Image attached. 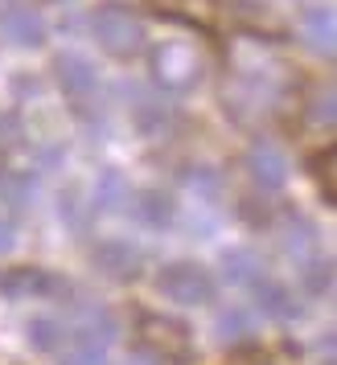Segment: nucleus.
<instances>
[{"instance_id":"nucleus-1","label":"nucleus","mask_w":337,"mask_h":365,"mask_svg":"<svg viewBox=\"0 0 337 365\" xmlns=\"http://www.w3.org/2000/svg\"><path fill=\"white\" fill-rule=\"evenodd\" d=\"M91 34L111 58H136L144 50V25L124 4H99L91 13Z\"/></svg>"},{"instance_id":"nucleus-2","label":"nucleus","mask_w":337,"mask_h":365,"mask_svg":"<svg viewBox=\"0 0 337 365\" xmlns=\"http://www.w3.org/2000/svg\"><path fill=\"white\" fill-rule=\"evenodd\" d=\"M152 78L165 91H189L202 78V53L186 41H165L152 50Z\"/></svg>"},{"instance_id":"nucleus-3","label":"nucleus","mask_w":337,"mask_h":365,"mask_svg":"<svg viewBox=\"0 0 337 365\" xmlns=\"http://www.w3.org/2000/svg\"><path fill=\"white\" fill-rule=\"evenodd\" d=\"M156 292L168 296L173 304H210L214 296V279H210V271L202 263H168L161 267V275H156Z\"/></svg>"},{"instance_id":"nucleus-4","label":"nucleus","mask_w":337,"mask_h":365,"mask_svg":"<svg viewBox=\"0 0 337 365\" xmlns=\"http://www.w3.org/2000/svg\"><path fill=\"white\" fill-rule=\"evenodd\" d=\"M140 341L161 361H189V353H193L189 329L181 320H173V316H144L140 320Z\"/></svg>"},{"instance_id":"nucleus-5","label":"nucleus","mask_w":337,"mask_h":365,"mask_svg":"<svg viewBox=\"0 0 337 365\" xmlns=\"http://www.w3.org/2000/svg\"><path fill=\"white\" fill-rule=\"evenodd\" d=\"M62 283L54 279L50 271H41V267H9L4 275H0V292L9 299H46L54 296Z\"/></svg>"},{"instance_id":"nucleus-6","label":"nucleus","mask_w":337,"mask_h":365,"mask_svg":"<svg viewBox=\"0 0 337 365\" xmlns=\"http://www.w3.org/2000/svg\"><path fill=\"white\" fill-rule=\"evenodd\" d=\"M54 78H58V86L66 91L70 99H91L95 86H99V74H95V66L86 62L83 53H58L54 58Z\"/></svg>"},{"instance_id":"nucleus-7","label":"nucleus","mask_w":337,"mask_h":365,"mask_svg":"<svg viewBox=\"0 0 337 365\" xmlns=\"http://www.w3.org/2000/svg\"><path fill=\"white\" fill-rule=\"evenodd\" d=\"M0 34L13 46H41L46 41V21L37 17L34 9H25V4H9L0 13Z\"/></svg>"},{"instance_id":"nucleus-8","label":"nucleus","mask_w":337,"mask_h":365,"mask_svg":"<svg viewBox=\"0 0 337 365\" xmlns=\"http://www.w3.org/2000/svg\"><path fill=\"white\" fill-rule=\"evenodd\" d=\"M247 173H251L263 189H280L284 177H288V165H284V156H280V148H271V144H255V148L247 152Z\"/></svg>"},{"instance_id":"nucleus-9","label":"nucleus","mask_w":337,"mask_h":365,"mask_svg":"<svg viewBox=\"0 0 337 365\" xmlns=\"http://www.w3.org/2000/svg\"><path fill=\"white\" fill-rule=\"evenodd\" d=\"M95 267L103 275H116V279H132L140 271V250L128 247V242H103L95 247Z\"/></svg>"},{"instance_id":"nucleus-10","label":"nucleus","mask_w":337,"mask_h":365,"mask_svg":"<svg viewBox=\"0 0 337 365\" xmlns=\"http://www.w3.org/2000/svg\"><path fill=\"white\" fill-rule=\"evenodd\" d=\"M255 304L263 308L268 316H276V320H292V316H301V304L292 299V292L288 287H280V283H255Z\"/></svg>"},{"instance_id":"nucleus-11","label":"nucleus","mask_w":337,"mask_h":365,"mask_svg":"<svg viewBox=\"0 0 337 365\" xmlns=\"http://www.w3.org/2000/svg\"><path fill=\"white\" fill-rule=\"evenodd\" d=\"M222 275L231 283H238V287H255L263 279V267H259V259L251 250H226L222 255Z\"/></svg>"},{"instance_id":"nucleus-12","label":"nucleus","mask_w":337,"mask_h":365,"mask_svg":"<svg viewBox=\"0 0 337 365\" xmlns=\"http://www.w3.org/2000/svg\"><path fill=\"white\" fill-rule=\"evenodd\" d=\"M136 217H140L144 226H156V230H161V226L173 222V197L156 193V189H152V193H140V197H136Z\"/></svg>"},{"instance_id":"nucleus-13","label":"nucleus","mask_w":337,"mask_h":365,"mask_svg":"<svg viewBox=\"0 0 337 365\" xmlns=\"http://www.w3.org/2000/svg\"><path fill=\"white\" fill-rule=\"evenodd\" d=\"M304 34H308V41L317 50H337V17L329 9H313L304 17Z\"/></svg>"},{"instance_id":"nucleus-14","label":"nucleus","mask_w":337,"mask_h":365,"mask_svg":"<svg viewBox=\"0 0 337 365\" xmlns=\"http://www.w3.org/2000/svg\"><path fill=\"white\" fill-rule=\"evenodd\" d=\"M25 329H29V341L41 353H54V349H62V341H66V324L62 320H50V316H34Z\"/></svg>"},{"instance_id":"nucleus-15","label":"nucleus","mask_w":337,"mask_h":365,"mask_svg":"<svg viewBox=\"0 0 337 365\" xmlns=\"http://www.w3.org/2000/svg\"><path fill=\"white\" fill-rule=\"evenodd\" d=\"M243 336H251V320H247V312L226 308V312L218 316V341H243Z\"/></svg>"},{"instance_id":"nucleus-16","label":"nucleus","mask_w":337,"mask_h":365,"mask_svg":"<svg viewBox=\"0 0 337 365\" xmlns=\"http://www.w3.org/2000/svg\"><path fill=\"white\" fill-rule=\"evenodd\" d=\"M124 197H128V185H124V177H116V173H107L99 185V210H119L124 205Z\"/></svg>"},{"instance_id":"nucleus-17","label":"nucleus","mask_w":337,"mask_h":365,"mask_svg":"<svg viewBox=\"0 0 337 365\" xmlns=\"http://www.w3.org/2000/svg\"><path fill=\"white\" fill-rule=\"evenodd\" d=\"M329 275H333V271H329L325 259H308V263H304V287H308V292H321V287L329 283Z\"/></svg>"},{"instance_id":"nucleus-18","label":"nucleus","mask_w":337,"mask_h":365,"mask_svg":"<svg viewBox=\"0 0 337 365\" xmlns=\"http://www.w3.org/2000/svg\"><path fill=\"white\" fill-rule=\"evenodd\" d=\"M62 365H107V357H103L99 345H79L62 357Z\"/></svg>"},{"instance_id":"nucleus-19","label":"nucleus","mask_w":337,"mask_h":365,"mask_svg":"<svg viewBox=\"0 0 337 365\" xmlns=\"http://www.w3.org/2000/svg\"><path fill=\"white\" fill-rule=\"evenodd\" d=\"M313 119L325 123V128H337V91H329V95H321L313 103Z\"/></svg>"},{"instance_id":"nucleus-20","label":"nucleus","mask_w":337,"mask_h":365,"mask_svg":"<svg viewBox=\"0 0 337 365\" xmlns=\"http://www.w3.org/2000/svg\"><path fill=\"white\" fill-rule=\"evenodd\" d=\"M321 185L329 189V197L337 201V148H329L321 156Z\"/></svg>"},{"instance_id":"nucleus-21","label":"nucleus","mask_w":337,"mask_h":365,"mask_svg":"<svg viewBox=\"0 0 337 365\" xmlns=\"http://www.w3.org/2000/svg\"><path fill=\"white\" fill-rule=\"evenodd\" d=\"M0 193H4V201H13V205H29V181L25 177H9V181L0 185Z\"/></svg>"},{"instance_id":"nucleus-22","label":"nucleus","mask_w":337,"mask_h":365,"mask_svg":"<svg viewBox=\"0 0 337 365\" xmlns=\"http://www.w3.org/2000/svg\"><path fill=\"white\" fill-rule=\"evenodd\" d=\"M17 242V230H13V222H0V255H9Z\"/></svg>"}]
</instances>
